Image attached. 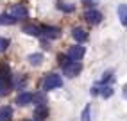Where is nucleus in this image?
<instances>
[{
  "label": "nucleus",
  "instance_id": "nucleus-1",
  "mask_svg": "<svg viewBox=\"0 0 127 121\" xmlns=\"http://www.w3.org/2000/svg\"><path fill=\"white\" fill-rule=\"evenodd\" d=\"M57 60H59V66H61L63 73L68 77V79H75V77L82 71L81 60H72V59H68L66 55H59Z\"/></svg>",
  "mask_w": 127,
  "mask_h": 121
},
{
  "label": "nucleus",
  "instance_id": "nucleus-2",
  "mask_svg": "<svg viewBox=\"0 0 127 121\" xmlns=\"http://www.w3.org/2000/svg\"><path fill=\"white\" fill-rule=\"evenodd\" d=\"M13 89V75L5 62H0V98L7 96Z\"/></svg>",
  "mask_w": 127,
  "mask_h": 121
},
{
  "label": "nucleus",
  "instance_id": "nucleus-3",
  "mask_svg": "<svg viewBox=\"0 0 127 121\" xmlns=\"http://www.w3.org/2000/svg\"><path fill=\"white\" fill-rule=\"evenodd\" d=\"M61 85H63L61 75H57V73H47L43 82H41V89L47 93V91H52V89H59Z\"/></svg>",
  "mask_w": 127,
  "mask_h": 121
},
{
  "label": "nucleus",
  "instance_id": "nucleus-4",
  "mask_svg": "<svg viewBox=\"0 0 127 121\" xmlns=\"http://www.w3.org/2000/svg\"><path fill=\"white\" fill-rule=\"evenodd\" d=\"M113 93H115V89L111 87V85H98V84H95L90 89L91 96H100V98H111Z\"/></svg>",
  "mask_w": 127,
  "mask_h": 121
},
{
  "label": "nucleus",
  "instance_id": "nucleus-5",
  "mask_svg": "<svg viewBox=\"0 0 127 121\" xmlns=\"http://www.w3.org/2000/svg\"><path fill=\"white\" fill-rule=\"evenodd\" d=\"M84 20H86L90 25H98L100 21L104 20V14L100 13L98 9H95V7H93V9H88L86 13H84Z\"/></svg>",
  "mask_w": 127,
  "mask_h": 121
},
{
  "label": "nucleus",
  "instance_id": "nucleus-6",
  "mask_svg": "<svg viewBox=\"0 0 127 121\" xmlns=\"http://www.w3.org/2000/svg\"><path fill=\"white\" fill-rule=\"evenodd\" d=\"M39 30H41V36L39 38H45V39H57L59 36H61V29L50 27V25H41Z\"/></svg>",
  "mask_w": 127,
  "mask_h": 121
},
{
  "label": "nucleus",
  "instance_id": "nucleus-7",
  "mask_svg": "<svg viewBox=\"0 0 127 121\" xmlns=\"http://www.w3.org/2000/svg\"><path fill=\"white\" fill-rule=\"evenodd\" d=\"M84 54H86V48L77 43V45H73V46L68 48V52H66V57L72 59V60H81V59L84 57Z\"/></svg>",
  "mask_w": 127,
  "mask_h": 121
},
{
  "label": "nucleus",
  "instance_id": "nucleus-8",
  "mask_svg": "<svg viewBox=\"0 0 127 121\" xmlns=\"http://www.w3.org/2000/svg\"><path fill=\"white\" fill-rule=\"evenodd\" d=\"M14 20H22V18H27L29 16V11H27V7L22 5V4H16L11 7V13H9Z\"/></svg>",
  "mask_w": 127,
  "mask_h": 121
},
{
  "label": "nucleus",
  "instance_id": "nucleus-9",
  "mask_svg": "<svg viewBox=\"0 0 127 121\" xmlns=\"http://www.w3.org/2000/svg\"><path fill=\"white\" fill-rule=\"evenodd\" d=\"M32 98H34L32 93L23 91V93H20L18 96H16V103H18L20 107H25V105H29V103H32Z\"/></svg>",
  "mask_w": 127,
  "mask_h": 121
},
{
  "label": "nucleus",
  "instance_id": "nucleus-10",
  "mask_svg": "<svg viewBox=\"0 0 127 121\" xmlns=\"http://www.w3.org/2000/svg\"><path fill=\"white\" fill-rule=\"evenodd\" d=\"M72 38L81 45V43H86L90 36H88V32L84 30V29H79V27H77V29H73V30H72Z\"/></svg>",
  "mask_w": 127,
  "mask_h": 121
},
{
  "label": "nucleus",
  "instance_id": "nucleus-11",
  "mask_svg": "<svg viewBox=\"0 0 127 121\" xmlns=\"http://www.w3.org/2000/svg\"><path fill=\"white\" fill-rule=\"evenodd\" d=\"M118 20H120V23L124 25V27H127V4H120L118 5Z\"/></svg>",
  "mask_w": 127,
  "mask_h": 121
},
{
  "label": "nucleus",
  "instance_id": "nucleus-12",
  "mask_svg": "<svg viewBox=\"0 0 127 121\" xmlns=\"http://www.w3.org/2000/svg\"><path fill=\"white\" fill-rule=\"evenodd\" d=\"M56 7L59 11H63V13H73L75 11V5L68 4V2H63V0H57L56 2Z\"/></svg>",
  "mask_w": 127,
  "mask_h": 121
},
{
  "label": "nucleus",
  "instance_id": "nucleus-13",
  "mask_svg": "<svg viewBox=\"0 0 127 121\" xmlns=\"http://www.w3.org/2000/svg\"><path fill=\"white\" fill-rule=\"evenodd\" d=\"M11 118H13V109L9 105L0 107V121H11Z\"/></svg>",
  "mask_w": 127,
  "mask_h": 121
},
{
  "label": "nucleus",
  "instance_id": "nucleus-14",
  "mask_svg": "<svg viewBox=\"0 0 127 121\" xmlns=\"http://www.w3.org/2000/svg\"><path fill=\"white\" fill-rule=\"evenodd\" d=\"M27 60L31 66H41L43 64V54H31L27 57Z\"/></svg>",
  "mask_w": 127,
  "mask_h": 121
},
{
  "label": "nucleus",
  "instance_id": "nucleus-15",
  "mask_svg": "<svg viewBox=\"0 0 127 121\" xmlns=\"http://www.w3.org/2000/svg\"><path fill=\"white\" fill-rule=\"evenodd\" d=\"M23 32H25V34H29V36H36V38L41 36L39 25H25V27H23Z\"/></svg>",
  "mask_w": 127,
  "mask_h": 121
},
{
  "label": "nucleus",
  "instance_id": "nucleus-16",
  "mask_svg": "<svg viewBox=\"0 0 127 121\" xmlns=\"http://www.w3.org/2000/svg\"><path fill=\"white\" fill-rule=\"evenodd\" d=\"M34 116H36L38 119H45V118H48V107H47V105H38L36 110H34Z\"/></svg>",
  "mask_w": 127,
  "mask_h": 121
},
{
  "label": "nucleus",
  "instance_id": "nucleus-17",
  "mask_svg": "<svg viewBox=\"0 0 127 121\" xmlns=\"http://www.w3.org/2000/svg\"><path fill=\"white\" fill-rule=\"evenodd\" d=\"M113 80V70H107V71H104L102 73V79H100L97 84L98 85H109V82Z\"/></svg>",
  "mask_w": 127,
  "mask_h": 121
},
{
  "label": "nucleus",
  "instance_id": "nucleus-18",
  "mask_svg": "<svg viewBox=\"0 0 127 121\" xmlns=\"http://www.w3.org/2000/svg\"><path fill=\"white\" fill-rule=\"evenodd\" d=\"M81 121H91V103H88V105L82 109V114H81Z\"/></svg>",
  "mask_w": 127,
  "mask_h": 121
},
{
  "label": "nucleus",
  "instance_id": "nucleus-19",
  "mask_svg": "<svg viewBox=\"0 0 127 121\" xmlns=\"http://www.w3.org/2000/svg\"><path fill=\"white\" fill-rule=\"evenodd\" d=\"M13 23H16V20L11 14H0V25H13Z\"/></svg>",
  "mask_w": 127,
  "mask_h": 121
},
{
  "label": "nucleus",
  "instance_id": "nucleus-20",
  "mask_svg": "<svg viewBox=\"0 0 127 121\" xmlns=\"http://www.w3.org/2000/svg\"><path fill=\"white\" fill-rule=\"evenodd\" d=\"M9 39H7V38H0V52H5L7 48H9Z\"/></svg>",
  "mask_w": 127,
  "mask_h": 121
},
{
  "label": "nucleus",
  "instance_id": "nucleus-21",
  "mask_svg": "<svg viewBox=\"0 0 127 121\" xmlns=\"http://www.w3.org/2000/svg\"><path fill=\"white\" fill-rule=\"evenodd\" d=\"M81 2L86 5L88 9H93V7H95V0H81Z\"/></svg>",
  "mask_w": 127,
  "mask_h": 121
},
{
  "label": "nucleus",
  "instance_id": "nucleus-22",
  "mask_svg": "<svg viewBox=\"0 0 127 121\" xmlns=\"http://www.w3.org/2000/svg\"><path fill=\"white\" fill-rule=\"evenodd\" d=\"M124 96L127 98V85H124Z\"/></svg>",
  "mask_w": 127,
  "mask_h": 121
},
{
  "label": "nucleus",
  "instance_id": "nucleus-23",
  "mask_svg": "<svg viewBox=\"0 0 127 121\" xmlns=\"http://www.w3.org/2000/svg\"><path fill=\"white\" fill-rule=\"evenodd\" d=\"M25 121H34V119H25Z\"/></svg>",
  "mask_w": 127,
  "mask_h": 121
}]
</instances>
